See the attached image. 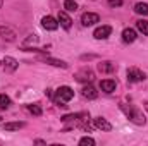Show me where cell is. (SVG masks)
<instances>
[{
    "label": "cell",
    "instance_id": "obj_1",
    "mask_svg": "<svg viewBox=\"0 0 148 146\" xmlns=\"http://www.w3.org/2000/svg\"><path fill=\"white\" fill-rule=\"evenodd\" d=\"M119 107H121V110L124 112V115H126L133 124H136V126H145V124H147L145 113L138 108V107H134V105H126V103H121Z\"/></svg>",
    "mask_w": 148,
    "mask_h": 146
},
{
    "label": "cell",
    "instance_id": "obj_2",
    "mask_svg": "<svg viewBox=\"0 0 148 146\" xmlns=\"http://www.w3.org/2000/svg\"><path fill=\"white\" fill-rule=\"evenodd\" d=\"M74 98V91L73 88H69V86H60L57 91H55V98H52L53 102H55V105L57 107H62V108H66L67 105V102H71Z\"/></svg>",
    "mask_w": 148,
    "mask_h": 146
},
{
    "label": "cell",
    "instance_id": "obj_3",
    "mask_svg": "<svg viewBox=\"0 0 148 146\" xmlns=\"http://www.w3.org/2000/svg\"><path fill=\"white\" fill-rule=\"evenodd\" d=\"M74 79H76L77 83H91V81L95 79V74H93L91 69L84 67V69H81V71H77V72L74 74Z\"/></svg>",
    "mask_w": 148,
    "mask_h": 146
},
{
    "label": "cell",
    "instance_id": "obj_4",
    "mask_svg": "<svg viewBox=\"0 0 148 146\" xmlns=\"http://www.w3.org/2000/svg\"><path fill=\"white\" fill-rule=\"evenodd\" d=\"M145 79H147V74L143 72V71H140V69H136V67L127 69V81H129V83H141V81H145Z\"/></svg>",
    "mask_w": 148,
    "mask_h": 146
},
{
    "label": "cell",
    "instance_id": "obj_5",
    "mask_svg": "<svg viewBox=\"0 0 148 146\" xmlns=\"http://www.w3.org/2000/svg\"><path fill=\"white\" fill-rule=\"evenodd\" d=\"M97 23H100V16L98 14H95V12H84L83 16H81V24L83 26H93V24H97Z\"/></svg>",
    "mask_w": 148,
    "mask_h": 146
},
{
    "label": "cell",
    "instance_id": "obj_6",
    "mask_svg": "<svg viewBox=\"0 0 148 146\" xmlns=\"http://www.w3.org/2000/svg\"><path fill=\"white\" fill-rule=\"evenodd\" d=\"M57 21H59V24H60L64 29H71V26H73V19L69 17V14H67L66 10H59Z\"/></svg>",
    "mask_w": 148,
    "mask_h": 146
},
{
    "label": "cell",
    "instance_id": "obj_7",
    "mask_svg": "<svg viewBox=\"0 0 148 146\" xmlns=\"http://www.w3.org/2000/svg\"><path fill=\"white\" fill-rule=\"evenodd\" d=\"M110 33H112V28L107 26V24H103V26H98V28L95 29L93 36L97 38V40H107V38L110 36Z\"/></svg>",
    "mask_w": 148,
    "mask_h": 146
},
{
    "label": "cell",
    "instance_id": "obj_8",
    "mask_svg": "<svg viewBox=\"0 0 148 146\" xmlns=\"http://www.w3.org/2000/svg\"><path fill=\"white\" fill-rule=\"evenodd\" d=\"M41 26H43L45 29H48V31H55V29L59 28V21H57L55 17H52V16H45V17L41 19Z\"/></svg>",
    "mask_w": 148,
    "mask_h": 146
},
{
    "label": "cell",
    "instance_id": "obj_9",
    "mask_svg": "<svg viewBox=\"0 0 148 146\" xmlns=\"http://www.w3.org/2000/svg\"><path fill=\"white\" fill-rule=\"evenodd\" d=\"M0 36L3 38L5 41H9V43H12V41H16V31L12 29V28H9V26H0Z\"/></svg>",
    "mask_w": 148,
    "mask_h": 146
},
{
    "label": "cell",
    "instance_id": "obj_10",
    "mask_svg": "<svg viewBox=\"0 0 148 146\" xmlns=\"http://www.w3.org/2000/svg\"><path fill=\"white\" fill-rule=\"evenodd\" d=\"M79 119H81V120H88V119H90V113H88V112L69 113V115H64V117H62L60 120H62V122H71V120H73V122H76V120H79Z\"/></svg>",
    "mask_w": 148,
    "mask_h": 146
},
{
    "label": "cell",
    "instance_id": "obj_11",
    "mask_svg": "<svg viewBox=\"0 0 148 146\" xmlns=\"http://www.w3.org/2000/svg\"><path fill=\"white\" fill-rule=\"evenodd\" d=\"M2 65H3V69H5L7 72H14V71L19 67V62H17L14 57H3Z\"/></svg>",
    "mask_w": 148,
    "mask_h": 146
},
{
    "label": "cell",
    "instance_id": "obj_12",
    "mask_svg": "<svg viewBox=\"0 0 148 146\" xmlns=\"http://www.w3.org/2000/svg\"><path fill=\"white\" fill-rule=\"evenodd\" d=\"M93 122H95V127H97V129H100V131H103V132L112 131V124L107 120V119H103V117H97Z\"/></svg>",
    "mask_w": 148,
    "mask_h": 146
},
{
    "label": "cell",
    "instance_id": "obj_13",
    "mask_svg": "<svg viewBox=\"0 0 148 146\" xmlns=\"http://www.w3.org/2000/svg\"><path fill=\"white\" fill-rule=\"evenodd\" d=\"M115 81L114 79H102L100 81V89L103 91V93H114L115 91Z\"/></svg>",
    "mask_w": 148,
    "mask_h": 146
},
{
    "label": "cell",
    "instance_id": "obj_14",
    "mask_svg": "<svg viewBox=\"0 0 148 146\" xmlns=\"http://www.w3.org/2000/svg\"><path fill=\"white\" fill-rule=\"evenodd\" d=\"M136 38H138V33L133 28H126L122 31V41L124 43H133V41H136Z\"/></svg>",
    "mask_w": 148,
    "mask_h": 146
},
{
    "label": "cell",
    "instance_id": "obj_15",
    "mask_svg": "<svg viewBox=\"0 0 148 146\" xmlns=\"http://www.w3.org/2000/svg\"><path fill=\"white\" fill-rule=\"evenodd\" d=\"M45 64H50V65H53V67H60V69H67L69 67V64L67 62H64V60H59V59H53V57H43L41 59Z\"/></svg>",
    "mask_w": 148,
    "mask_h": 146
},
{
    "label": "cell",
    "instance_id": "obj_16",
    "mask_svg": "<svg viewBox=\"0 0 148 146\" xmlns=\"http://www.w3.org/2000/svg\"><path fill=\"white\" fill-rule=\"evenodd\" d=\"M81 95H83L84 98H88V100H95V98L98 96V91H97L91 84H86V86L81 89Z\"/></svg>",
    "mask_w": 148,
    "mask_h": 146
},
{
    "label": "cell",
    "instance_id": "obj_17",
    "mask_svg": "<svg viewBox=\"0 0 148 146\" xmlns=\"http://www.w3.org/2000/svg\"><path fill=\"white\" fill-rule=\"evenodd\" d=\"M98 71L102 74H112L115 71V64L114 62H109V60L107 62H100L98 64Z\"/></svg>",
    "mask_w": 148,
    "mask_h": 146
},
{
    "label": "cell",
    "instance_id": "obj_18",
    "mask_svg": "<svg viewBox=\"0 0 148 146\" xmlns=\"http://www.w3.org/2000/svg\"><path fill=\"white\" fill-rule=\"evenodd\" d=\"M26 124L24 122H5L3 124V129L5 131H19V129H23Z\"/></svg>",
    "mask_w": 148,
    "mask_h": 146
},
{
    "label": "cell",
    "instance_id": "obj_19",
    "mask_svg": "<svg viewBox=\"0 0 148 146\" xmlns=\"http://www.w3.org/2000/svg\"><path fill=\"white\" fill-rule=\"evenodd\" d=\"M38 40H40V38H38V35H35V33H33V35H28V38L23 41V48H29V46L36 45Z\"/></svg>",
    "mask_w": 148,
    "mask_h": 146
},
{
    "label": "cell",
    "instance_id": "obj_20",
    "mask_svg": "<svg viewBox=\"0 0 148 146\" xmlns=\"http://www.w3.org/2000/svg\"><path fill=\"white\" fill-rule=\"evenodd\" d=\"M134 12L140 14V16H148V3H145V2H138V3L134 5Z\"/></svg>",
    "mask_w": 148,
    "mask_h": 146
},
{
    "label": "cell",
    "instance_id": "obj_21",
    "mask_svg": "<svg viewBox=\"0 0 148 146\" xmlns=\"http://www.w3.org/2000/svg\"><path fill=\"white\" fill-rule=\"evenodd\" d=\"M136 29H138L140 33H143L145 36H148V21H145V19L136 21Z\"/></svg>",
    "mask_w": 148,
    "mask_h": 146
},
{
    "label": "cell",
    "instance_id": "obj_22",
    "mask_svg": "<svg viewBox=\"0 0 148 146\" xmlns=\"http://www.w3.org/2000/svg\"><path fill=\"white\" fill-rule=\"evenodd\" d=\"M64 9H66V12H76L77 10V3L74 0H64Z\"/></svg>",
    "mask_w": 148,
    "mask_h": 146
},
{
    "label": "cell",
    "instance_id": "obj_23",
    "mask_svg": "<svg viewBox=\"0 0 148 146\" xmlns=\"http://www.w3.org/2000/svg\"><path fill=\"white\" fill-rule=\"evenodd\" d=\"M28 110H29L33 115H36V117H40V115L43 113V110H41V107H40L38 103H31V105H28Z\"/></svg>",
    "mask_w": 148,
    "mask_h": 146
},
{
    "label": "cell",
    "instance_id": "obj_24",
    "mask_svg": "<svg viewBox=\"0 0 148 146\" xmlns=\"http://www.w3.org/2000/svg\"><path fill=\"white\" fill-rule=\"evenodd\" d=\"M9 107H10V98L5 93H2L0 95V108H9Z\"/></svg>",
    "mask_w": 148,
    "mask_h": 146
},
{
    "label": "cell",
    "instance_id": "obj_25",
    "mask_svg": "<svg viewBox=\"0 0 148 146\" xmlns=\"http://www.w3.org/2000/svg\"><path fill=\"white\" fill-rule=\"evenodd\" d=\"M79 145L81 146H95V139L90 138V136H84V138L79 139Z\"/></svg>",
    "mask_w": 148,
    "mask_h": 146
},
{
    "label": "cell",
    "instance_id": "obj_26",
    "mask_svg": "<svg viewBox=\"0 0 148 146\" xmlns=\"http://www.w3.org/2000/svg\"><path fill=\"white\" fill-rule=\"evenodd\" d=\"M109 5L110 7H121L122 5V0H109Z\"/></svg>",
    "mask_w": 148,
    "mask_h": 146
},
{
    "label": "cell",
    "instance_id": "obj_27",
    "mask_svg": "<svg viewBox=\"0 0 148 146\" xmlns=\"http://www.w3.org/2000/svg\"><path fill=\"white\" fill-rule=\"evenodd\" d=\"M35 143H36V145H47L43 139H35Z\"/></svg>",
    "mask_w": 148,
    "mask_h": 146
},
{
    "label": "cell",
    "instance_id": "obj_28",
    "mask_svg": "<svg viewBox=\"0 0 148 146\" xmlns=\"http://www.w3.org/2000/svg\"><path fill=\"white\" fill-rule=\"evenodd\" d=\"M2 5H3V0H0V9H2Z\"/></svg>",
    "mask_w": 148,
    "mask_h": 146
},
{
    "label": "cell",
    "instance_id": "obj_29",
    "mask_svg": "<svg viewBox=\"0 0 148 146\" xmlns=\"http://www.w3.org/2000/svg\"><path fill=\"white\" fill-rule=\"evenodd\" d=\"M145 105H147V108H148V102H145Z\"/></svg>",
    "mask_w": 148,
    "mask_h": 146
},
{
    "label": "cell",
    "instance_id": "obj_30",
    "mask_svg": "<svg viewBox=\"0 0 148 146\" xmlns=\"http://www.w3.org/2000/svg\"><path fill=\"white\" fill-rule=\"evenodd\" d=\"M0 119H2V117H0Z\"/></svg>",
    "mask_w": 148,
    "mask_h": 146
}]
</instances>
